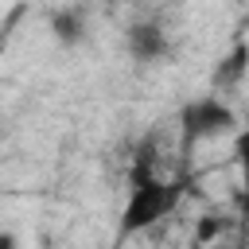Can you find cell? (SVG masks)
Returning a JSON list of instances; mask_svg holds the SVG:
<instances>
[{"label": "cell", "instance_id": "6da1fadb", "mask_svg": "<svg viewBox=\"0 0 249 249\" xmlns=\"http://www.w3.org/2000/svg\"><path fill=\"white\" fill-rule=\"evenodd\" d=\"M183 198V183L179 179H160L152 160L140 152L128 167V198L121 210V233H140L156 222H163Z\"/></svg>", "mask_w": 249, "mask_h": 249}, {"label": "cell", "instance_id": "7a4b0ae2", "mask_svg": "<svg viewBox=\"0 0 249 249\" xmlns=\"http://www.w3.org/2000/svg\"><path fill=\"white\" fill-rule=\"evenodd\" d=\"M237 117L233 109L218 97V93H206V97H195L179 109V128H183V148H195L202 140H214V136H226L233 132Z\"/></svg>", "mask_w": 249, "mask_h": 249}, {"label": "cell", "instance_id": "3957f363", "mask_svg": "<svg viewBox=\"0 0 249 249\" xmlns=\"http://www.w3.org/2000/svg\"><path fill=\"white\" fill-rule=\"evenodd\" d=\"M124 47H128V54H132L136 62H160V58H167V51H171L167 31H163L160 23H136V27H128Z\"/></svg>", "mask_w": 249, "mask_h": 249}, {"label": "cell", "instance_id": "277c9868", "mask_svg": "<svg viewBox=\"0 0 249 249\" xmlns=\"http://www.w3.org/2000/svg\"><path fill=\"white\" fill-rule=\"evenodd\" d=\"M51 31H54L62 43H78V39H82V12H78V8H62V12H54Z\"/></svg>", "mask_w": 249, "mask_h": 249}, {"label": "cell", "instance_id": "5b68a950", "mask_svg": "<svg viewBox=\"0 0 249 249\" xmlns=\"http://www.w3.org/2000/svg\"><path fill=\"white\" fill-rule=\"evenodd\" d=\"M245 66H249V47H233V54L214 70V86H233L245 74Z\"/></svg>", "mask_w": 249, "mask_h": 249}, {"label": "cell", "instance_id": "8992f818", "mask_svg": "<svg viewBox=\"0 0 249 249\" xmlns=\"http://www.w3.org/2000/svg\"><path fill=\"white\" fill-rule=\"evenodd\" d=\"M233 160H237L241 195H245V210H249V124H245V128H237V136H233Z\"/></svg>", "mask_w": 249, "mask_h": 249}]
</instances>
